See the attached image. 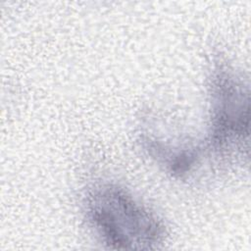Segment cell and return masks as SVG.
<instances>
[{"label": "cell", "instance_id": "cell-1", "mask_svg": "<svg viewBox=\"0 0 251 251\" xmlns=\"http://www.w3.org/2000/svg\"><path fill=\"white\" fill-rule=\"evenodd\" d=\"M86 217L102 241L116 249H155L164 242L165 227L125 189L100 184L86 197Z\"/></svg>", "mask_w": 251, "mask_h": 251}, {"label": "cell", "instance_id": "cell-2", "mask_svg": "<svg viewBox=\"0 0 251 251\" xmlns=\"http://www.w3.org/2000/svg\"><path fill=\"white\" fill-rule=\"evenodd\" d=\"M211 95V148L222 155L243 154L249 135L248 91L231 70L221 66L214 73Z\"/></svg>", "mask_w": 251, "mask_h": 251}]
</instances>
